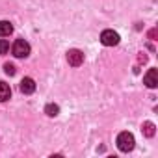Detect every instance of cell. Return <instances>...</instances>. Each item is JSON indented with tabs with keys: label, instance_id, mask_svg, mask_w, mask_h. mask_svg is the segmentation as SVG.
I'll return each instance as SVG.
<instances>
[{
	"label": "cell",
	"instance_id": "1",
	"mask_svg": "<svg viewBox=\"0 0 158 158\" xmlns=\"http://www.w3.org/2000/svg\"><path fill=\"white\" fill-rule=\"evenodd\" d=\"M115 143H117L119 151L128 152V151H132V149H134V143H136V141H134V136H132L130 132H121V134L117 136Z\"/></svg>",
	"mask_w": 158,
	"mask_h": 158
},
{
	"label": "cell",
	"instance_id": "2",
	"mask_svg": "<svg viewBox=\"0 0 158 158\" xmlns=\"http://www.w3.org/2000/svg\"><path fill=\"white\" fill-rule=\"evenodd\" d=\"M11 52H13L15 58H26V56L30 54V45H28V41L17 39V41L13 43V47H11Z\"/></svg>",
	"mask_w": 158,
	"mask_h": 158
},
{
	"label": "cell",
	"instance_id": "3",
	"mask_svg": "<svg viewBox=\"0 0 158 158\" xmlns=\"http://www.w3.org/2000/svg\"><path fill=\"white\" fill-rule=\"evenodd\" d=\"M101 43L106 45V47H115L119 43V34L114 32V30H104L101 34Z\"/></svg>",
	"mask_w": 158,
	"mask_h": 158
},
{
	"label": "cell",
	"instance_id": "4",
	"mask_svg": "<svg viewBox=\"0 0 158 158\" xmlns=\"http://www.w3.org/2000/svg\"><path fill=\"white\" fill-rule=\"evenodd\" d=\"M67 61H69V65H73V67H80V65L84 63V54H82L80 50L73 48V50L67 52Z\"/></svg>",
	"mask_w": 158,
	"mask_h": 158
},
{
	"label": "cell",
	"instance_id": "5",
	"mask_svg": "<svg viewBox=\"0 0 158 158\" xmlns=\"http://www.w3.org/2000/svg\"><path fill=\"white\" fill-rule=\"evenodd\" d=\"M143 84L147 88H151V89H154L158 86V71L156 69H149L147 71V74L143 76Z\"/></svg>",
	"mask_w": 158,
	"mask_h": 158
},
{
	"label": "cell",
	"instance_id": "6",
	"mask_svg": "<svg viewBox=\"0 0 158 158\" xmlns=\"http://www.w3.org/2000/svg\"><path fill=\"white\" fill-rule=\"evenodd\" d=\"M21 93H24V95H30V93H34L35 91V82H34V78H23L21 80Z\"/></svg>",
	"mask_w": 158,
	"mask_h": 158
},
{
	"label": "cell",
	"instance_id": "7",
	"mask_svg": "<svg viewBox=\"0 0 158 158\" xmlns=\"http://www.w3.org/2000/svg\"><path fill=\"white\" fill-rule=\"evenodd\" d=\"M11 97V88L6 82H0V102H4Z\"/></svg>",
	"mask_w": 158,
	"mask_h": 158
},
{
	"label": "cell",
	"instance_id": "8",
	"mask_svg": "<svg viewBox=\"0 0 158 158\" xmlns=\"http://www.w3.org/2000/svg\"><path fill=\"white\" fill-rule=\"evenodd\" d=\"M13 32V24L10 21H0V37H6Z\"/></svg>",
	"mask_w": 158,
	"mask_h": 158
},
{
	"label": "cell",
	"instance_id": "9",
	"mask_svg": "<svg viewBox=\"0 0 158 158\" xmlns=\"http://www.w3.org/2000/svg\"><path fill=\"white\" fill-rule=\"evenodd\" d=\"M45 114H47L48 117H56V115L60 114V106H58V104H47V106H45Z\"/></svg>",
	"mask_w": 158,
	"mask_h": 158
},
{
	"label": "cell",
	"instance_id": "10",
	"mask_svg": "<svg viewBox=\"0 0 158 158\" xmlns=\"http://www.w3.org/2000/svg\"><path fill=\"white\" fill-rule=\"evenodd\" d=\"M143 132H145V136H147V138H152V136H154V125L147 121V123L143 125Z\"/></svg>",
	"mask_w": 158,
	"mask_h": 158
},
{
	"label": "cell",
	"instance_id": "11",
	"mask_svg": "<svg viewBox=\"0 0 158 158\" xmlns=\"http://www.w3.org/2000/svg\"><path fill=\"white\" fill-rule=\"evenodd\" d=\"M10 50V43L6 39H0V54H6Z\"/></svg>",
	"mask_w": 158,
	"mask_h": 158
},
{
	"label": "cell",
	"instance_id": "12",
	"mask_svg": "<svg viewBox=\"0 0 158 158\" xmlns=\"http://www.w3.org/2000/svg\"><path fill=\"white\" fill-rule=\"evenodd\" d=\"M4 71H6V74L13 76V74H15V65H13V63H6V65H4Z\"/></svg>",
	"mask_w": 158,
	"mask_h": 158
}]
</instances>
